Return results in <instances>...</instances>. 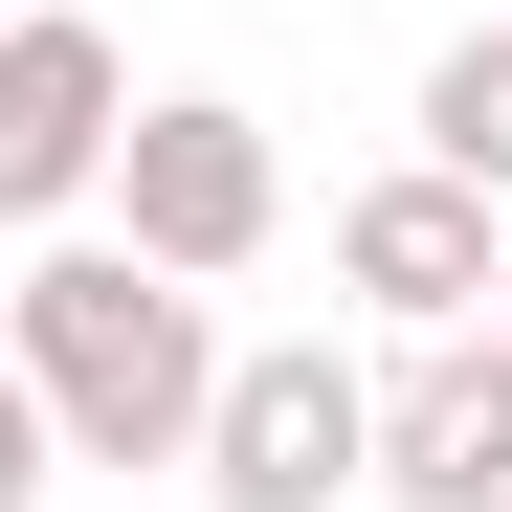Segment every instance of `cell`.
<instances>
[{
    "instance_id": "cell-1",
    "label": "cell",
    "mask_w": 512,
    "mask_h": 512,
    "mask_svg": "<svg viewBox=\"0 0 512 512\" xmlns=\"http://www.w3.org/2000/svg\"><path fill=\"white\" fill-rule=\"evenodd\" d=\"M0 357H23V401H45L67 468H179L201 446V379H223V312L179 268H134V245L45 223V268L0 290Z\"/></svg>"
},
{
    "instance_id": "cell-10",
    "label": "cell",
    "mask_w": 512,
    "mask_h": 512,
    "mask_svg": "<svg viewBox=\"0 0 512 512\" xmlns=\"http://www.w3.org/2000/svg\"><path fill=\"white\" fill-rule=\"evenodd\" d=\"M0 23H23V0H0Z\"/></svg>"
},
{
    "instance_id": "cell-8",
    "label": "cell",
    "mask_w": 512,
    "mask_h": 512,
    "mask_svg": "<svg viewBox=\"0 0 512 512\" xmlns=\"http://www.w3.org/2000/svg\"><path fill=\"white\" fill-rule=\"evenodd\" d=\"M67 490V446H45V401H23V357H0V512H45Z\"/></svg>"
},
{
    "instance_id": "cell-4",
    "label": "cell",
    "mask_w": 512,
    "mask_h": 512,
    "mask_svg": "<svg viewBox=\"0 0 512 512\" xmlns=\"http://www.w3.org/2000/svg\"><path fill=\"white\" fill-rule=\"evenodd\" d=\"M112 112H134V45L112 23H67V0H23L0 23V223H90V179H112Z\"/></svg>"
},
{
    "instance_id": "cell-5",
    "label": "cell",
    "mask_w": 512,
    "mask_h": 512,
    "mask_svg": "<svg viewBox=\"0 0 512 512\" xmlns=\"http://www.w3.org/2000/svg\"><path fill=\"white\" fill-rule=\"evenodd\" d=\"M379 512H490L512 490V334L446 312V334H401V379H379V446H357Z\"/></svg>"
},
{
    "instance_id": "cell-2",
    "label": "cell",
    "mask_w": 512,
    "mask_h": 512,
    "mask_svg": "<svg viewBox=\"0 0 512 512\" xmlns=\"http://www.w3.org/2000/svg\"><path fill=\"white\" fill-rule=\"evenodd\" d=\"M90 201H112V245H134V268L223 290V268H268V223H290V156H268V112H245V90H134Z\"/></svg>"
},
{
    "instance_id": "cell-9",
    "label": "cell",
    "mask_w": 512,
    "mask_h": 512,
    "mask_svg": "<svg viewBox=\"0 0 512 512\" xmlns=\"http://www.w3.org/2000/svg\"><path fill=\"white\" fill-rule=\"evenodd\" d=\"M490 334H512V245H490Z\"/></svg>"
},
{
    "instance_id": "cell-11",
    "label": "cell",
    "mask_w": 512,
    "mask_h": 512,
    "mask_svg": "<svg viewBox=\"0 0 512 512\" xmlns=\"http://www.w3.org/2000/svg\"><path fill=\"white\" fill-rule=\"evenodd\" d=\"M490 512H512V490H490Z\"/></svg>"
},
{
    "instance_id": "cell-3",
    "label": "cell",
    "mask_w": 512,
    "mask_h": 512,
    "mask_svg": "<svg viewBox=\"0 0 512 512\" xmlns=\"http://www.w3.org/2000/svg\"><path fill=\"white\" fill-rule=\"evenodd\" d=\"M357 446H379V379L334 334H268V357L201 379V512H357Z\"/></svg>"
},
{
    "instance_id": "cell-6",
    "label": "cell",
    "mask_w": 512,
    "mask_h": 512,
    "mask_svg": "<svg viewBox=\"0 0 512 512\" xmlns=\"http://www.w3.org/2000/svg\"><path fill=\"white\" fill-rule=\"evenodd\" d=\"M490 245H512V201H468L446 156H401V179L334 201V290L379 334H446V312H490Z\"/></svg>"
},
{
    "instance_id": "cell-7",
    "label": "cell",
    "mask_w": 512,
    "mask_h": 512,
    "mask_svg": "<svg viewBox=\"0 0 512 512\" xmlns=\"http://www.w3.org/2000/svg\"><path fill=\"white\" fill-rule=\"evenodd\" d=\"M423 156H446L468 201H512V23H446V45H423Z\"/></svg>"
}]
</instances>
